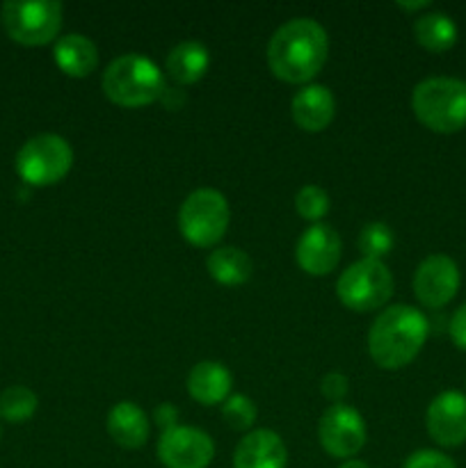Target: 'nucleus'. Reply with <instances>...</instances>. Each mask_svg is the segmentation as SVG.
<instances>
[{
    "label": "nucleus",
    "mask_w": 466,
    "mask_h": 468,
    "mask_svg": "<svg viewBox=\"0 0 466 468\" xmlns=\"http://www.w3.org/2000/svg\"><path fill=\"white\" fill-rule=\"evenodd\" d=\"M329 206H332L329 195L324 192V187L320 186L300 187V192H297L295 197L297 215H300L302 219H306V222L318 224L320 219L329 213Z\"/></svg>",
    "instance_id": "b1692460"
},
{
    "label": "nucleus",
    "mask_w": 466,
    "mask_h": 468,
    "mask_svg": "<svg viewBox=\"0 0 466 468\" xmlns=\"http://www.w3.org/2000/svg\"><path fill=\"white\" fill-rule=\"evenodd\" d=\"M231 208L222 192L199 187L190 192L178 208V231L192 247H215L228 231Z\"/></svg>",
    "instance_id": "39448f33"
},
{
    "label": "nucleus",
    "mask_w": 466,
    "mask_h": 468,
    "mask_svg": "<svg viewBox=\"0 0 466 468\" xmlns=\"http://www.w3.org/2000/svg\"><path fill=\"white\" fill-rule=\"evenodd\" d=\"M233 388V375L219 361H201L187 375V393L204 407L224 405Z\"/></svg>",
    "instance_id": "dca6fc26"
},
{
    "label": "nucleus",
    "mask_w": 466,
    "mask_h": 468,
    "mask_svg": "<svg viewBox=\"0 0 466 468\" xmlns=\"http://www.w3.org/2000/svg\"><path fill=\"white\" fill-rule=\"evenodd\" d=\"M411 110L428 131L452 135L466 126V80L425 78L411 91Z\"/></svg>",
    "instance_id": "20e7f679"
},
{
    "label": "nucleus",
    "mask_w": 466,
    "mask_h": 468,
    "mask_svg": "<svg viewBox=\"0 0 466 468\" xmlns=\"http://www.w3.org/2000/svg\"><path fill=\"white\" fill-rule=\"evenodd\" d=\"M402 468H457L452 457H448L446 452L432 451V448H423V451L411 452L405 460Z\"/></svg>",
    "instance_id": "a878e982"
},
{
    "label": "nucleus",
    "mask_w": 466,
    "mask_h": 468,
    "mask_svg": "<svg viewBox=\"0 0 466 468\" xmlns=\"http://www.w3.org/2000/svg\"><path fill=\"white\" fill-rule=\"evenodd\" d=\"M215 457V443L204 430L176 425L160 434L158 460L164 468H208Z\"/></svg>",
    "instance_id": "9b49d317"
},
{
    "label": "nucleus",
    "mask_w": 466,
    "mask_h": 468,
    "mask_svg": "<svg viewBox=\"0 0 466 468\" xmlns=\"http://www.w3.org/2000/svg\"><path fill=\"white\" fill-rule=\"evenodd\" d=\"M429 439L441 448H460L466 443V396L461 391H443L429 402L425 414Z\"/></svg>",
    "instance_id": "f8f14e48"
},
{
    "label": "nucleus",
    "mask_w": 466,
    "mask_h": 468,
    "mask_svg": "<svg viewBox=\"0 0 466 468\" xmlns=\"http://www.w3.org/2000/svg\"><path fill=\"white\" fill-rule=\"evenodd\" d=\"M320 391L334 405H341L347 398V393H350V382H347V378L343 373H327L323 378V382H320Z\"/></svg>",
    "instance_id": "bb28decb"
},
{
    "label": "nucleus",
    "mask_w": 466,
    "mask_h": 468,
    "mask_svg": "<svg viewBox=\"0 0 466 468\" xmlns=\"http://www.w3.org/2000/svg\"><path fill=\"white\" fill-rule=\"evenodd\" d=\"M292 122L306 133H320L332 123L336 114V99L324 85H304L291 103Z\"/></svg>",
    "instance_id": "2eb2a0df"
},
{
    "label": "nucleus",
    "mask_w": 466,
    "mask_h": 468,
    "mask_svg": "<svg viewBox=\"0 0 466 468\" xmlns=\"http://www.w3.org/2000/svg\"><path fill=\"white\" fill-rule=\"evenodd\" d=\"M414 39L429 53H446L457 44V23L446 12L420 14L414 23Z\"/></svg>",
    "instance_id": "412c9836"
},
{
    "label": "nucleus",
    "mask_w": 466,
    "mask_h": 468,
    "mask_svg": "<svg viewBox=\"0 0 466 468\" xmlns=\"http://www.w3.org/2000/svg\"><path fill=\"white\" fill-rule=\"evenodd\" d=\"M288 451L272 430H251L233 452V468H286Z\"/></svg>",
    "instance_id": "4468645a"
},
{
    "label": "nucleus",
    "mask_w": 466,
    "mask_h": 468,
    "mask_svg": "<svg viewBox=\"0 0 466 468\" xmlns=\"http://www.w3.org/2000/svg\"><path fill=\"white\" fill-rule=\"evenodd\" d=\"M448 334H450V341L455 343V347L466 352V302L452 314L450 324H448Z\"/></svg>",
    "instance_id": "cd10ccee"
},
{
    "label": "nucleus",
    "mask_w": 466,
    "mask_h": 468,
    "mask_svg": "<svg viewBox=\"0 0 466 468\" xmlns=\"http://www.w3.org/2000/svg\"><path fill=\"white\" fill-rule=\"evenodd\" d=\"M62 3L58 0H9L0 7V21L9 39L23 46H44L62 30Z\"/></svg>",
    "instance_id": "0eeeda50"
},
{
    "label": "nucleus",
    "mask_w": 466,
    "mask_h": 468,
    "mask_svg": "<svg viewBox=\"0 0 466 468\" xmlns=\"http://www.w3.org/2000/svg\"><path fill=\"white\" fill-rule=\"evenodd\" d=\"M341 236L329 224H311L297 242V265L311 277H324L334 272L341 261Z\"/></svg>",
    "instance_id": "ddd939ff"
},
{
    "label": "nucleus",
    "mask_w": 466,
    "mask_h": 468,
    "mask_svg": "<svg viewBox=\"0 0 466 468\" xmlns=\"http://www.w3.org/2000/svg\"><path fill=\"white\" fill-rule=\"evenodd\" d=\"M461 274L448 254H429L420 261L414 274V295L425 309H443L455 300Z\"/></svg>",
    "instance_id": "9d476101"
},
{
    "label": "nucleus",
    "mask_w": 466,
    "mask_h": 468,
    "mask_svg": "<svg viewBox=\"0 0 466 468\" xmlns=\"http://www.w3.org/2000/svg\"><path fill=\"white\" fill-rule=\"evenodd\" d=\"M365 420L355 407L332 405L318 423V441L327 455L336 460H352L365 446Z\"/></svg>",
    "instance_id": "1a4fd4ad"
},
{
    "label": "nucleus",
    "mask_w": 466,
    "mask_h": 468,
    "mask_svg": "<svg viewBox=\"0 0 466 468\" xmlns=\"http://www.w3.org/2000/svg\"><path fill=\"white\" fill-rule=\"evenodd\" d=\"M256 410L254 400L247 398L245 393H231L222 405V419L231 430H249L256 423Z\"/></svg>",
    "instance_id": "393cba45"
},
{
    "label": "nucleus",
    "mask_w": 466,
    "mask_h": 468,
    "mask_svg": "<svg viewBox=\"0 0 466 468\" xmlns=\"http://www.w3.org/2000/svg\"><path fill=\"white\" fill-rule=\"evenodd\" d=\"M71 144L55 133H41V135L30 137L16 154V172L27 186H55L71 172Z\"/></svg>",
    "instance_id": "423d86ee"
},
{
    "label": "nucleus",
    "mask_w": 466,
    "mask_h": 468,
    "mask_svg": "<svg viewBox=\"0 0 466 468\" xmlns=\"http://www.w3.org/2000/svg\"><path fill=\"white\" fill-rule=\"evenodd\" d=\"M154 420L163 432L174 430L178 425V410L174 405H169V402H164V405L155 407L154 410Z\"/></svg>",
    "instance_id": "c85d7f7f"
},
{
    "label": "nucleus",
    "mask_w": 466,
    "mask_h": 468,
    "mask_svg": "<svg viewBox=\"0 0 466 468\" xmlns=\"http://www.w3.org/2000/svg\"><path fill=\"white\" fill-rule=\"evenodd\" d=\"M338 468H370V466L361 460H345Z\"/></svg>",
    "instance_id": "7c9ffc66"
},
{
    "label": "nucleus",
    "mask_w": 466,
    "mask_h": 468,
    "mask_svg": "<svg viewBox=\"0 0 466 468\" xmlns=\"http://www.w3.org/2000/svg\"><path fill=\"white\" fill-rule=\"evenodd\" d=\"M55 64L59 71L67 73L69 78H87L99 67V48L94 41L85 35H64L55 41L53 48Z\"/></svg>",
    "instance_id": "a211bd4d"
},
{
    "label": "nucleus",
    "mask_w": 466,
    "mask_h": 468,
    "mask_svg": "<svg viewBox=\"0 0 466 468\" xmlns=\"http://www.w3.org/2000/svg\"><path fill=\"white\" fill-rule=\"evenodd\" d=\"M397 7L407 9V12H418V9H428L429 3L428 0H420V3H397Z\"/></svg>",
    "instance_id": "c756f323"
},
{
    "label": "nucleus",
    "mask_w": 466,
    "mask_h": 468,
    "mask_svg": "<svg viewBox=\"0 0 466 468\" xmlns=\"http://www.w3.org/2000/svg\"><path fill=\"white\" fill-rule=\"evenodd\" d=\"M396 245V236H393L391 227L384 222H370L361 229L359 240L356 247L361 250L364 259L370 261H382V256H387L388 251Z\"/></svg>",
    "instance_id": "5701e85b"
},
{
    "label": "nucleus",
    "mask_w": 466,
    "mask_h": 468,
    "mask_svg": "<svg viewBox=\"0 0 466 468\" xmlns=\"http://www.w3.org/2000/svg\"><path fill=\"white\" fill-rule=\"evenodd\" d=\"M206 268H208L210 277L222 286H242L254 274V263H251L249 254L238 247H219V250L210 251Z\"/></svg>",
    "instance_id": "aec40b11"
},
{
    "label": "nucleus",
    "mask_w": 466,
    "mask_h": 468,
    "mask_svg": "<svg viewBox=\"0 0 466 468\" xmlns=\"http://www.w3.org/2000/svg\"><path fill=\"white\" fill-rule=\"evenodd\" d=\"M336 295L343 306L356 314L382 309L393 295L391 270L382 261H356L338 277Z\"/></svg>",
    "instance_id": "6e6552de"
},
{
    "label": "nucleus",
    "mask_w": 466,
    "mask_h": 468,
    "mask_svg": "<svg viewBox=\"0 0 466 468\" xmlns=\"http://www.w3.org/2000/svg\"><path fill=\"white\" fill-rule=\"evenodd\" d=\"M105 428L108 434L112 437V441L117 446L126 448V451H137L146 443L149 439V419L142 411V407H137L135 402H117V405L110 410L108 420H105Z\"/></svg>",
    "instance_id": "f3484780"
},
{
    "label": "nucleus",
    "mask_w": 466,
    "mask_h": 468,
    "mask_svg": "<svg viewBox=\"0 0 466 468\" xmlns=\"http://www.w3.org/2000/svg\"><path fill=\"white\" fill-rule=\"evenodd\" d=\"M103 94L122 108H144L164 94V78L158 64L140 53L114 58L101 78Z\"/></svg>",
    "instance_id": "7ed1b4c3"
},
{
    "label": "nucleus",
    "mask_w": 466,
    "mask_h": 468,
    "mask_svg": "<svg viewBox=\"0 0 466 468\" xmlns=\"http://www.w3.org/2000/svg\"><path fill=\"white\" fill-rule=\"evenodd\" d=\"M37 405V393L32 388L21 387H9L0 393V419L7 420V423H26L35 416Z\"/></svg>",
    "instance_id": "4be33fe9"
},
{
    "label": "nucleus",
    "mask_w": 466,
    "mask_h": 468,
    "mask_svg": "<svg viewBox=\"0 0 466 468\" xmlns=\"http://www.w3.org/2000/svg\"><path fill=\"white\" fill-rule=\"evenodd\" d=\"M210 67V53L201 41L185 39L174 46L167 55V73L178 85H192L206 76Z\"/></svg>",
    "instance_id": "6ab92c4d"
},
{
    "label": "nucleus",
    "mask_w": 466,
    "mask_h": 468,
    "mask_svg": "<svg viewBox=\"0 0 466 468\" xmlns=\"http://www.w3.org/2000/svg\"><path fill=\"white\" fill-rule=\"evenodd\" d=\"M329 55L327 30L313 18L283 23L268 44V67L279 80L304 85L320 73Z\"/></svg>",
    "instance_id": "f257e3e1"
},
{
    "label": "nucleus",
    "mask_w": 466,
    "mask_h": 468,
    "mask_svg": "<svg viewBox=\"0 0 466 468\" xmlns=\"http://www.w3.org/2000/svg\"><path fill=\"white\" fill-rule=\"evenodd\" d=\"M429 323L423 311L409 304H393L375 318L368 332V352L384 370L409 366L423 350Z\"/></svg>",
    "instance_id": "f03ea898"
}]
</instances>
